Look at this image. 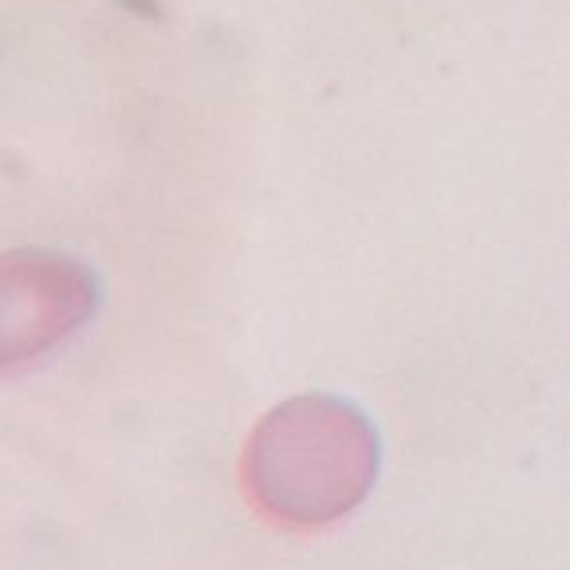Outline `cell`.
Listing matches in <instances>:
<instances>
[{
	"mask_svg": "<svg viewBox=\"0 0 570 570\" xmlns=\"http://www.w3.org/2000/svg\"><path fill=\"white\" fill-rule=\"evenodd\" d=\"M377 469L374 421L343 397L303 394L252 429L240 480L252 508L272 523L315 531L351 515L370 495Z\"/></svg>",
	"mask_w": 570,
	"mask_h": 570,
	"instance_id": "cell-1",
	"label": "cell"
},
{
	"mask_svg": "<svg viewBox=\"0 0 570 570\" xmlns=\"http://www.w3.org/2000/svg\"><path fill=\"white\" fill-rule=\"evenodd\" d=\"M99 307V279L51 248L0 252V374L56 351Z\"/></svg>",
	"mask_w": 570,
	"mask_h": 570,
	"instance_id": "cell-2",
	"label": "cell"
}]
</instances>
